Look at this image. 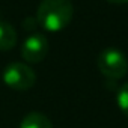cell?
Here are the masks:
<instances>
[{
    "label": "cell",
    "mask_w": 128,
    "mask_h": 128,
    "mask_svg": "<svg viewBox=\"0 0 128 128\" xmlns=\"http://www.w3.org/2000/svg\"><path fill=\"white\" fill-rule=\"evenodd\" d=\"M2 78L5 84L14 90H27L36 82L35 71L23 62H12L3 70Z\"/></svg>",
    "instance_id": "3957f363"
},
{
    "label": "cell",
    "mask_w": 128,
    "mask_h": 128,
    "mask_svg": "<svg viewBox=\"0 0 128 128\" xmlns=\"http://www.w3.org/2000/svg\"><path fill=\"white\" fill-rule=\"evenodd\" d=\"M74 15L71 0H42L36 11V21L48 32L65 29Z\"/></svg>",
    "instance_id": "6da1fadb"
},
{
    "label": "cell",
    "mask_w": 128,
    "mask_h": 128,
    "mask_svg": "<svg viewBox=\"0 0 128 128\" xmlns=\"http://www.w3.org/2000/svg\"><path fill=\"white\" fill-rule=\"evenodd\" d=\"M116 101H118V106H119L120 112H122L125 116H128V83L122 84V86L118 89Z\"/></svg>",
    "instance_id": "52a82bcc"
},
{
    "label": "cell",
    "mask_w": 128,
    "mask_h": 128,
    "mask_svg": "<svg viewBox=\"0 0 128 128\" xmlns=\"http://www.w3.org/2000/svg\"><path fill=\"white\" fill-rule=\"evenodd\" d=\"M20 128H53V124L45 114L39 112H30L23 118Z\"/></svg>",
    "instance_id": "8992f818"
},
{
    "label": "cell",
    "mask_w": 128,
    "mask_h": 128,
    "mask_svg": "<svg viewBox=\"0 0 128 128\" xmlns=\"http://www.w3.org/2000/svg\"><path fill=\"white\" fill-rule=\"evenodd\" d=\"M17 30L12 24L5 20H0V50L8 51L15 47L17 44Z\"/></svg>",
    "instance_id": "5b68a950"
},
{
    "label": "cell",
    "mask_w": 128,
    "mask_h": 128,
    "mask_svg": "<svg viewBox=\"0 0 128 128\" xmlns=\"http://www.w3.org/2000/svg\"><path fill=\"white\" fill-rule=\"evenodd\" d=\"M110 3H116V5H122V3H126L128 0H107Z\"/></svg>",
    "instance_id": "ba28073f"
},
{
    "label": "cell",
    "mask_w": 128,
    "mask_h": 128,
    "mask_svg": "<svg viewBox=\"0 0 128 128\" xmlns=\"http://www.w3.org/2000/svg\"><path fill=\"white\" fill-rule=\"evenodd\" d=\"M98 70L102 76L112 80L122 78L128 71V62L125 54L118 48H106L98 54Z\"/></svg>",
    "instance_id": "7a4b0ae2"
},
{
    "label": "cell",
    "mask_w": 128,
    "mask_h": 128,
    "mask_svg": "<svg viewBox=\"0 0 128 128\" xmlns=\"http://www.w3.org/2000/svg\"><path fill=\"white\" fill-rule=\"evenodd\" d=\"M48 53V41L42 33L29 35L21 45V56L29 63H39Z\"/></svg>",
    "instance_id": "277c9868"
}]
</instances>
